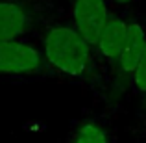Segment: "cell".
<instances>
[{"label": "cell", "mask_w": 146, "mask_h": 143, "mask_svg": "<svg viewBox=\"0 0 146 143\" xmlns=\"http://www.w3.org/2000/svg\"><path fill=\"white\" fill-rule=\"evenodd\" d=\"M48 63L65 75H82L91 60V45L74 30V26H56L44 39Z\"/></svg>", "instance_id": "cell-1"}, {"label": "cell", "mask_w": 146, "mask_h": 143, "mask_svg": "<svg viewBox=\"0 0 146 143\" xmlns=\"http://www.w3.org/2000/svg\"><path fill=\"white\" fill-rule=\"evenodd\" d=\"M109 17L111 15L107 0H74L72 2L74 30L91 47H96V41Z\"/></svg>", "instance_id": "cell-2"}, {"label": "cell", "mask_w": 146, "mask_h": 143, "mask_svg": "<svg viewBox=\"0 0 146 143\" xmlns=\"http://www.w3.org/2000/svg\"><path fill=\"white\" fill-rule=\"evenodd\" d=\"M41 67V54L21 41L0 43V75H28Z\"/></svg>", "instance_id": "cell-3"}, {"label": "cell", "mask_w": 146, "mask_h": 143, "mask_svg": "<svg viewBox=\"0 0 146 143\" xmlns=\"http://www.w3.org/2000/svg\"><path fill=\"white\" fill-rule=\"evenodd\" d=\"M144 48H146V28L137 21L128 22V32H126L124 43H122L120 54L117 60L122 71L131 75L133 69L139 63L141 56H143Z\"/></svg>", "instance_id": "cell-4"}, {"label": "cell", "mask_w": 146, "mask_h": 143, "mask_svg": "<svg viewBox=\"0 0 146 143\" xmlns=\"http://www.w3.org/2000/svg\"><path fill=\"white\" fill-rule=\"evenodd\" d=\"M30 17L17 2H0V43L13 41L26 32Z\"/></svg>", "instance_id": "cell-5"}, {"label": "cell", "mask_w": 146, "mask_h": 143, "mask_svg": "<svg viewBox=\"0 0 146 143\" xmlns=\"http://www.w3.org/2000/svg\"><path fill=\"white\" fill-rule=\"evenodd\" d=\"M126 32H128V22L120 17H109L106 22L102 34L96 41V48L107 60H118L122 43H124Z\"/></svg>", "instance_id": "cell-6"}, {"label": "cell", "mask_w": 146, "mask_h": 143, "mask_svg": "<svg viewBox=\"0 0 146 143\" xmlns=\"http://www.w3.org/2000/svg\"><path fill=\"white\" fill-rule=\"evenodd\" d=\"M70 143H111L109 134L98 123H83L78 126Z\"/></svg>", "instance_id": "cell-7"}, {"label": "cell", "mask_w": 146, "mask_h": 143, "mask_svg": "<svg viewBox=\"0 0 146 143\" xmlns=\"http://www.w3.org/2000/svg\"><path fill=\"white\" fill-rule=\"evenodd\" d=\"M131 82H133V87L139 93L146 95V48H144L143 56H141L139 63H137V67L131 73Z\"/></svg>", "instance_id": "cell-8"}, {"label": "cell", "mask_w": 146, "mask_h": 143, "mask_svg": "<svg viewBox=\"0 0 146 143\" xmlns=\"http://www.w3.org/2000/svg\"><path fill=\"white\" fill-rule=\"evenodd\" d=\"M107 2H113L117 6H129V4H135L137 0H107Z\"/></svg>", "instance_id": "cell-9"}]
</instances>
